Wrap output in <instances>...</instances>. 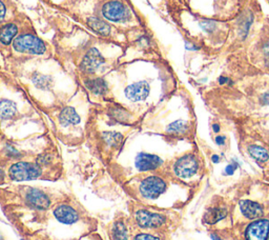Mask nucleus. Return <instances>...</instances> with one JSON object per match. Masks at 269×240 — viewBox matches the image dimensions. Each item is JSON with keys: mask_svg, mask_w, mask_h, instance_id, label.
Instances as JSON below:
<instances>
[{"mask_svg": "<svg viewBox=\"0 0 269 240\" xmlns=\"http://www.w3.org/2000/svg\"><path fill=\"white\" fill-rule=\"evenodd\" d=\"M52 55L50 44L38 36L31 19H29L3 58L6 63H22L34 59V57L47 59Z\"/></svg>", "mask_w": 269, "mask_h": 240, "instance_id": "obj_1", "label": "nucleus"}, {"mask_svg": "<svg viewBox=\"0 0 269 240\" xmlns=\"http://www.w3.org/2000/svg\"><path fill=\"white\" fill-rule=\"evenodd\" d=\"M136 221L141 228H159L164 225L165 218L160 214L140 210L136 213Z\"/></svg>", "mask_w": 269, "mask_h": 240, "instance_id": "obj_9", "label": "nucleus"}, {"mask_svg": "<svg viewBox=\"0 0 269 240\" xmlns=\"http://www.w3.org/2000/svg\"><path fill=\"white\" fill-rule=\"evenodd\" d=\"M248 152H249L250 156L254 159H256L257 162H259V163H265L269 158L268 152L265 149H263L262 147L251 146L248 148Z\"/></svg>", "mask_w": 269, "mask_h": 240, "instance_id": "obj_21", "label": "nucleus"}, {"mask_svg": "<svg viewBox=\"0 0 269 240\" xmlns=\"http://www.w3.org/2000/svg\"><path fill=\"white\" fill-rule=\"evenodd\" d=\"M133 240H159V238L148 234H140L134 237Z\"/></svg>", "mask_w": 269, "mask_h": 240, "instance_id": "obj_26", "label": "nucleus"}, {"mask_svg": "<svg viewBox=\"0 0 269 240\" xmlns=\"http://www.w3.org/2000/svg\"><path fill=\"white\" fill-rule=\"evenodd\" d=\"M212 129H213V131H214L216 133H218L219 131H220V126H219L218 124H213V126H212Z\"/></svg>", "mask_w": 269, "mask_h": 240, "instance_id": "obj_33", "label": "nucleus"}, {"mask_svg": "<svg viewBox=\"0 0 269 240\" xmlns=\"http://www.w3.org/2000/svg\"><path fill=\"white\" fill-rule=\"evenodd\" d=\"M80 116L76 112V110L72 106H65L61 110L59 114V123L63 127L72 126L79 124L80 122Z\"/></svg>", "mask_w": 269, "mask_h": 240, "instance_id": "obj_16", "label": "nucleus"}, {"mask_svg": "<svg viewBox=\"0 0 269 240\" xmlns=\"http://www.w3.org/2000/svg\"><path fill=\"white\" fill-rule=\"evenodd\" d=\"M111 116L119 122H124L128 119L129 115L127 112L123 109H114L112 110V113H111Z\"/></svg>", "mask_w": 269, "mask_h": 240, "instance_id": "obj_25", "label": "nucleus"}, {"mask_svg": "<svg viewBox=\"0 0 269 240\" xmlns=\"http://www.w3.org/2000/svg\"><path fill=\"white\" fill-rule=\"evenodd\" d=\"M84 23L100 36L107 37L112 33L111 25L106 21L95 17V16H87L86 19H84Z\"/></svg>", "mask_w": 269, "mask_h": 240, "instance_id": "obj_14", "label": "nucleus"}, {"mask_svg": "<svg viewBox=\"0 0 269 240\" xmlns=\"http://www.w3.org/2000/svg\"><path fill=\"white\" fill-rule=\"evenodd\" d=\"M166 189V184L163 179L156 177V176H151L144 179L140 185V192L143 197L154 199L159 197Z\"/></svg>", "mask_w": 269, "mask_h": 240, "instance_id": "obj_6", "label": "nucleus"}, {"mask_svg": "<svg viewBox=\"0 0 269 240\" xmlns=\"http://www.w3.org/2000/svg\"><path fill=\"white\" fill-rule=\"evenodd\" d=\"M149 94V85L146 82L132 84L125 89L126 97L131 101H142Z\"/></svg>", "mask_w": 269, "mask_h": 240, "instance_id": "obj_11", "label": "nucleus"}, {"mask_svg": "<svg viewBox=\"0 0 269 240\" xmlns=\"http://www.w3.org/2000/svg\"><path fill=\"white\" fill-rule=\"evenodd\" d=\"M201 25L203 26L204 30L207 31V32H211V31L214 29L213 23H212V22H209V21H206V22H204V23H202Z\"/></svg>", "mask_w": 269, "mask_h": 240, "instance_id": "obj_28", "label": "nucleus"}, {"mask_svg": "<svg viewBox=\"0 0 269 240\" xmlns=\"http://www.w3.org/2000/svg\"><path fill=\"white\" fill-rule=\"evenodd\" d=\"M103 140L111 147H118L122 142L123 136L116 132H105L102 134Z\"/></svg>", "mask_w": 269, "mask_h": 240, "instance_id": "obj_24", "label": "nucleus"}, {"mask_svg": "<svg viewBox=\"0 0 269 240\" xmlns=\"http://www.w3.org/2000/svg\"><path fill=\"white\" fill-rule=\"evenodd\" d=\"M187 122L186 121H183V120H177L173 123H171L170 125L167 126V133L170 134H174V135H180V134H184L187 130Z\"/></svg>", "mask_w": 269, "mask_h": 240, "instance_id": "obj_23", "label": "nucleus"}, {"mask_svg": "<svg viewBox=\"0 0 269 240\" xmlns=\"http://www.w3.org/2000/svg\"><path fill=\"white\" fill-rule=\"evenodd\" d=\"M219 80H220V84H226V83H229V79L226 78V77H221Z\"/></svg>", "mask_w": 269, "mask_h": 240, "instance_id": "obj_32", "label": "nucleus"}, {"mask_svg": "<svg viewBox=\"0 0 269 240\" xmlns=\"http://www.w3.org/2000/svg\"><path fill=\"white\" fill-rule=\"evenodd\" d=\"M18 13V9L11 0H0V25L14 18Z\"/></svg>", "mask_w": 269, "mask_h": 240, "instance_id": "obj_17", "label": "nucleus"}, {"mask_svg": "<svg viewBox=\"0 0 269 240\" xmlns=\"http://www.w3.org/2000/svg\"><path fill=\"white\" fill-rule=\"evenodd\" d=\"M84 85L95 95H104L107 92V84L102 78H89Z\"/></svg>", "mask_w": 269, "mask_h": 240, "instance_id": "obj_18", "label": "nucleus"}, {"mask_svg": "<svg viewBox=\"0 0 269 240\" xmlns=\"http://www.w3.org/2000/svg\"><path fill=\"white\" fill-rule=\"evenodd\" d=\"M262 102L266 105H269V93L263 95V97H262Z\"/></svg>", "mask_w": 269, "mask_h": 240, "instance_id": "obj_30", "label": "nucleus"}, {"mask_svg": "<svg viewBox=\"0 0 269 240\" xmlns=\"http://www.w3.org/2000/svg\"><path fill=\"white\" fill-rule=\"evenodd\" d=\"M29 17L24 14H17L14 18L0 25V54L4 57L10 45L20 33L22 26L26 23Z\"/></svg>", "mask_w": 269, "mask_h": 240, "instance_id": "obj_2", "label": "nucleus"}, {"mask_svg": "<svg viewBox=\"0 0 269 240\" xmlns=\"http://www.w3.org/2000/svg\"><path fill=\"white\" fill-rule=\"evenodd\" d=\"M227 215V210L224 207H211L204 214L203 221L207 225H214L218 221L222 220Z\"/></svg>", "mask_w": 269, "mask_h": 240, "instance_id": "obj_19", "label": "nucleus"}, {"mask_svg": "<svg viewBox=\"0 0 269 240\" xmlns=\"http://www.w3.org/2000/svg\"><path fill=\"white\" fill-rule=\"evenodd\" d=\"M112 237L114 240H127V230L123 222H116L112 229Z\"/></svg>", "mask_w": 269, "mask_h": 240, "instance_id": "obj_22", "label": "nucleus"}, {"mask_svg": "<svg viewBox=\"0 0 269 240\" xmlns=\"http://www.w3.org/2000/svg\"><path fill=\"white\" fill-rule=\"evenodd\" d=\"M198 170V162L193 155H185L177 160L175 165V173L178 177L189 178L196 174Z\"/></svg>", "mask_w": 269, "mask_h": 240, "instance_id": "obj_7", "label": "nucleus"}, {"mask_svg": "<svg viewBox=\"0 0 269 240\" xmlns=\"http://www.w3.org/2000/svg\"><path fill=\"white\" fill-rule=\"evenodd\" d=\"M269 235V221L257 220L246 229V240H266Z\"/></svg>", "mask_w": 269, "mask_h": 240, "instance_id": "obj_8", "label": "nucleus"}, {"mask_svg": "<svg viewBox=\"0 0 269 240\" xmlns=\"http://www.w3.org/2000/svg\"><path fill=\"white\" fill-rule=\"evenodd\" d=\"M4 176H5L4 172H3L2 170H0V180H3V179H4Z\"/></svg>", "mask_w": 269, "mask_h": 240, "instance_id": "obj_35", "label": "nucleus"}, {"mask_svg": "<svg viewBox=\"0 0 269 240\" xmlns=\"http://www.w3.org/2000/svg\"><path fill=\"white\" fill-rule=\"evenodd\" d=\"M25 200L30 206L36 210H46L50 204L49 198L43 192L36 189H31L25 195Z\"/></svg>", "mask_w": 269, "mask_h": 240, "instance_id": "obj_10", "label": "nucleus"}, {"mask_svg": "<svg viewBox=\"0 0 269 240\" xmlns=\"http://www.w3.org/2000/svg\"><path fill=\"white\" fill-rule=\"evenodd\" d=\"M105 63V58L97 47H90L78 61V69L86 75H94Z\"/></svg>", "mask_w": 269, "mask_h": 240, "instance_id": "obj_5", "label": "nucleus"}, {"mask_svg": "<svg viewBox=\"0 0 269 240\" xmlns=\"http://www.w3.org/2000/svg\"><path fill=\"white\" fill-rule=\"evenodd\" d=\"M162 165V159L159 156L140 153L136 160V167L139 171H150L159 168Z\"/></svg>", "mask_w": 269, "mask_h": 240, "instance_id": "obj_13", "label": "nucleus"}, {"mask_svg": "<svg viewBox=\"0 0 269 240\" xmlns=\"http://www.w3.org/2000/svg\"><path fill=\"white\" fill-rule=\"evenodd\" d=\"M9 175L14 181H26L38 178L42 175V170L37 164L19 162L11 166Z\"/></svg>", "mask_w": 269, "mask_h": 240, "instance_id": "obj_4", "label": "nucleus"}, {"mask_svg": "<svg viewBox=\"0 0 269 240\" xmlns=\"http://www.w3.org/2000/svg\"><path fill=\"white\" fill-rule=\"evenodd\" d=\"M224 141H225V138L223 136L216 137V142H217V145H219V146L224 145Z\"/></svg>", "mask_w": 269, "mask_h": 240, "instance_id": "obj_29", "label": "nucleus"}, {"mask_svg": "<svg viewBox=\"0 0 269 240\" xmlns=\"http://www.w3.org/2000/svg\"><path fill=\"white\" fill-rule=\"evenodd\" d=\"M101 15L102 20L112 22H122L130 18L129 9L121 0H107L101 8Z\"/></svg>", "mask_w": 269, "mask_h": 240, "instance_id": "obj_3", "label": "nucleus"}, {"mask_svg": "<svg viewBox=\"0 0 269 240\" xmlns=\"http://www.w3.org/2000/svg\"><path fill=\"white\" fill-rule=\"evenodd\" d=\"M211 160H212V163H214V164H218L219 162H220V158H219V156H218V155H213V156L211 157Z\"/></svg>", "mask_w": 269, "mask_h": 240, "instance_id": "obj_31", "label": "nucleus"}, {"mask_svg": "<svg viewBox=\"0 0 269 240\" xmlns=\"http://www.w3.org/2000/svg\"><path fill=\"white\" fill-rule=\"evenodd\" d=\"M55 218L63 225H73L78 219V213L70 205L61 204L54 210Z\"/></svg>", "mask_w": 269, "mask_h": 240, "instance_id": "obj_12", "label": "nucleus"}, {"mask_svg": "<svg viewBox=\"0 0 269 240\" xmlns=\"http://www.w3.org/2000/svg\"><path fill=\"white\" fill-rule=\"evenodd\" d=\"M240 209L243 215L249 219H259L263 216V207L254 201L242 200L240 201Z\"/></svg>", "mask_w": 269, "mask_h": 240, "instance_id": "obj_15", "label": "nucleus"}, {"mask_svg": "<svg viewBox=\"0 0 269 240\" xmlns=\"http://www.w3.org/2000/svg\"><path fill=\"white\" fill-rule=\"evenodd\" d=\"M17 115V104L10 99L0 100V119H11Z\"/></svg>", "mask_w": 269, "mask_h": 240, "instance_id": "obj_20", "label": "nucleus"}, {"mask_svg": "<svg viewBox=\"0 0 269 240\" xmlns=\"http://www.w3.org/2000/svg\"><path fill=\"white\" fill-rule=\"evenodd\" d=\"M237 167H238L237 164H230V165H228V166L226 167V169H225V173H226L227 175H231V174H233V172L235 171V169H237Z\"/></svg>", "mask_w": 269, "mask_h": 240, "instance_id": "obj_27", "label": "nucleus"}, {"mask_svg": "<svg viewBox=\"0 0 269 240\" xmlns=\"http://www.w3.org/2000/svg\"><path fill=\"white\" fill-rule=\"evenodd\" d=\"M211 239H212V240H221V239L219 238L217 235H213V234L211 235Z\"/></svg>", "mask_w": 269, "mask_h": 240, "instance_id": "obj_34", "label": "nucleus"}]
</instances>
